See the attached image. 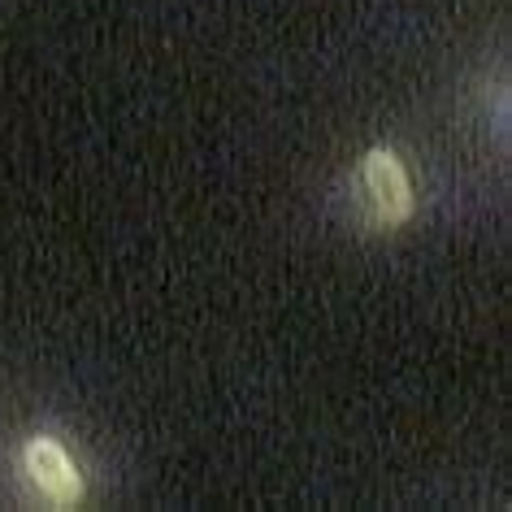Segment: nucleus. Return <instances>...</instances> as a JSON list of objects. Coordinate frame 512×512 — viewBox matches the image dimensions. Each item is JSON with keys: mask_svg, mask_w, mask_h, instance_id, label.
Wrapping results in <instances>:
<instances>
[{"mask_svg": "<svg viewBox=\"0 0 512 512\" xmlns=\"http://www.w3.org/2000/svg\"><path fill=\"white\" fill-rule=\"evenodd\" d=\"M22 473H27V482L40 491V499H48V504H57V508H70L83 499V473L53 434H35V439L22 447Z\"/></svg>", "mask_w": 512, "mask_h": 512, "instance_id": "1", "label": "nucleus"}, {"mask_svg": "<svg viewBox=\"0 0 512 512\" xmlns=\"http://www.w3.org/2000/svg\"><path fill=\"white\" fill-rule=\"evenodd\" d=\"M361 187L382 226H400L413 217V183L391 148H369L361 157Z\"/></svg>", "mask_w": 512, "mask_h": 512, "instance_id": "2", "label": "nucleus"}]
</instances>
